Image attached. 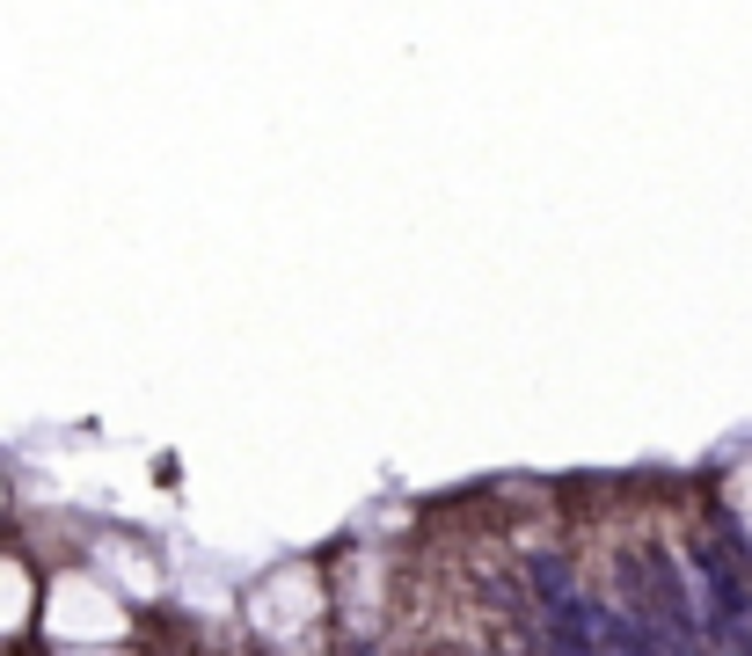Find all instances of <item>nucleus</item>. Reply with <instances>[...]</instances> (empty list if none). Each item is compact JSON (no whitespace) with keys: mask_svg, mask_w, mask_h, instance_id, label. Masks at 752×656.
I'll use <instances>...</instances> for the list:
<instances>
[{"mask_svg":"<svg viewBox=\"0 0 752 656\" xmlns=\"http://www.w3.org/2000/svg\"><path fill=\"white\" fill-rule=\"evenodd\" d=\"M585 613H592V635H599V649H607V656H665L643 627L629 621V613H613V605H599V598H585Z\"/></svg>","mask_w":752,"mask_h":656,"instance_id":"nucleus-3","label":"nucleus"},{"mask_svg":"<svg viewBox=\"0 0 752 656\" xmlns=\"http://www.w3.org/2000/svg\"><path fill=\"white\" fill-rule=\"evenodd\" d=\"M629 584H636V613L629 621L643 627L665 656H709L701 642V613L687 598V576L672 570V554H636L629 562Z\"/></svg>","mask_w":752,"mask_h":656,"instance_id":"nucleus-1","label":"nucleus"},{"mask_svg":"<svg viewBox=\"0 0 752 656\" xmlns=\"http://www.w3.org/2000/svg\"><path fill=\"white\" fill-rule=\"evenodd\" d=\"M541 642H548V656H607L592 635V613H585V591L570 605H556V613H541Z\"/></svg>","mask_w":752,"mask_h":656,"instance_id":"nucleus-2","label":"nucleus"}]
</instances>
